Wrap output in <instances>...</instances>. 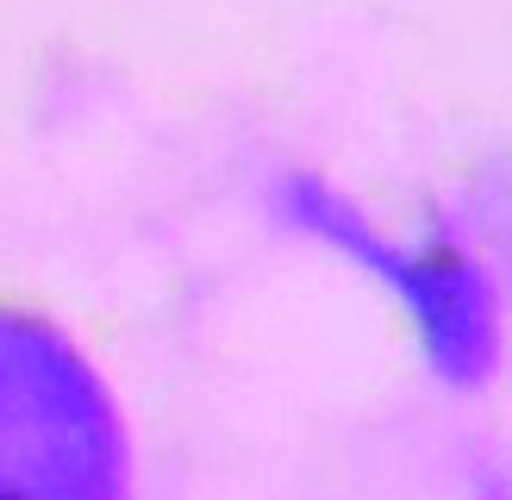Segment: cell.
Returning a JSON list of instances; mask_svg holds the SVG:
<instances>
[{"instance_id":"1","label":"cell","mask_w":512,"mask_h":500,"mask_svg":"<svg viewBox=\"0 0 512 500\" xmlns=\"http://www.w3.org/2000/svg\"><path fill=\"white\" fill-rule=\"evenodd\" d=\"M0 500H138L107 375L57 319L0 300Z\"/></svg>"}]
</instances>
